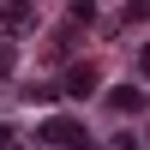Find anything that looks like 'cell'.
Segmentation results:
<instances>
[{
  "mask_svg": "<svg viewBox=\"0 0 150 150\" xmlns=\"http://www.w3.org/2000/svg\"><path fill=\"white\" fill-rule=\"evenodd\" d=\"M42 138H48V144H78L84 132L72 126V120H48V126H42Z\"/></svg>",
  "mask_w": 150,
  "mask_h": 150,
  "instance_id": "1",
  "label": "cell"
},
{
  "mask_svg": "<svg viewBox=\"0 0 150 150\" xmlns=\"http://www.w3.org/2000/svg\"><path fill=\"white\" fill-rule=\"evenodd\" d=\"M90 90H96V72L90 66H72L66 72V96H90Z\"/></svg>",
  "mask_w": 150,
  "mask_h": 150,
  "instance_id": "2",
  "label": "cell"
},
{
  "mask_svg": "<svg viewBox=\"0 0 150 150\" xmlns=\"http://www.w3.org/2000/svg\"><path fill=\"white\" fill-rule=\"evenodd\" d=\"M108 102H114V108H120V114H126V108H138V102H144V96H138V90H114V96H108Z\"/></svg>",
  "mask_w": 150,
  "mask_h": 150,
  "instance_id": "3",
  "label": "cell"
},
{
  "mask_svg": "<svg viewBox=\"0 0 150 150\" xmlns=\"http://www.w3.org/2000/svg\"><path fill=\"white\" fill-rule=\"evenodd\" d=\"M138 72H144V78H150V48H144V54H138Z\"/></svg>",
  "mask_w": 150,
  "mask_h": 150,
  "instance_id": "4",
  "label": "cell"
}]
</instances>
